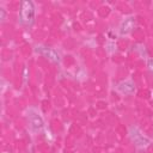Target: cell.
<instances>
[{
  "label": "cell",
  "instance_id": "cell-1",
  "mask_svg": "<svg viewBox=\"0 0 153 153\" xmlns=\"http://www.w3.org/2000/svg\"><path fill=\"white\" fill-rule=\"evenodd\" d=\"M19 22L24 26H31L35 22V6L29 0H23L20 2L19 10Z\"/></svg>",
  "mask_w": 153,
  "mask_h": 153
},
{
  "label": "cell",
  "instance_id": "cell-2",
  "mask_svg": "<svg viewBox=\"0 0 153 153\" xmlns=\"http://www.w3.org/2000/svg\"><path fill=\"white\" fill-rule=\"evenodd\" d=\"M27 120L30 123V127L32 129V131L35 133H39L42 131L43 127H44V122L43 118L41 117V115L33 110H29L27 111Z\"/></svg>",
  "mask_w": 153,
  "mask_h": 153
},
{
  "label": "cell",
  "instance_id": "cell-3",
  "mask_svg": "<svg viewBox=\"0 0 153 153\" xmlns=\"http://www.w3.org/2000/svg\"><path fill=\"white\" fill-rule=\"evenodd\" d=\"M129 135H130L131 140L134 141V143H135L137 147H146V146H148L149 142H151V140H149L147 136H145L137 128H130Z\"/></svg>",
  "mask_w": 153,
  "mask_h": 153
},
{
  "label": "cell",
  "instance_id": "cell-4",
  "mask_svg": "<svg viewBox=\"0 0 153 153\" xmlns=\"http://www.w3.org/2000/svg\"><path fill=\"white\" fill-rule=\"evenodd\" d=\"M37 53H39L41 55H43L44 57H47L48 60H50L51 62L54 63H59L61 61L60 59V55L57 54V51H55L53 48H49V47H43V45H39L37 47Z\"/></svg>",
  "mask_w": 153,
  "mask_h": 153
},
{
  "label": "cell",
  "instance_id": "cell-5",
  "mask_svg": "<svg viewBox=\"0 0 153 153\" xmlns=\"http://www.w3.org/2000/svg\"><path fill=\"white\" fill-rule=\"evenodd\" d=\"M135 25V19L133 17H129L127 19H124L120 26V32L121 35H128L129 32H131V30L134 29Z\"/></svg>",
  "mask_w": 153,
  "mask_h": 153
},
{
  "label": "cell",
  "instance_id": "cell-6",
  "mask_svg": "<svg viewBox=\"0 0 153 153\" xmlns=\"http://www.w3.org/2000/svg\"><path fill=\"white\" fill-rule=\"evenodd\" d=\"M117 87H118V90H120L122 93H124V94H131V93H134V91H135L134 84H133L131 81H129V80L120 82Z\"/></svg>",
  "mask_w": 153,
  "mask_h": 153
},
{
  "label": "cell",
  "instance_id": "cell-7",
  "mask_svg": "<svg viewBox=\"0 0 153 153\" xmlns=\"http://www.w3.org/2000/svg\"><path fill=\"white\" fill-rule=\"evenodd\" d=\"M0 14H1L0 19H1V20H5V16H6V13H5V10H4V8H0Z\"/></svg>",
  "mask_w": 153,
  "mask_h": 153
},
{
  "label": "cell",
  "instance_id": "cell-8",
  "mask_svg": "<svg viewBox=\"0 0 153 153\" xmlns=\"http://www.w3.org/2000/svg\"><path fill=\"white\" fill-rule=\"evenodd\" d=\"M148 68H149V71L153 73V60H151V61L148 62Z\"/></svg>",
  "mask_w": 153,
  "mask_h": 153
}]
</instances>
